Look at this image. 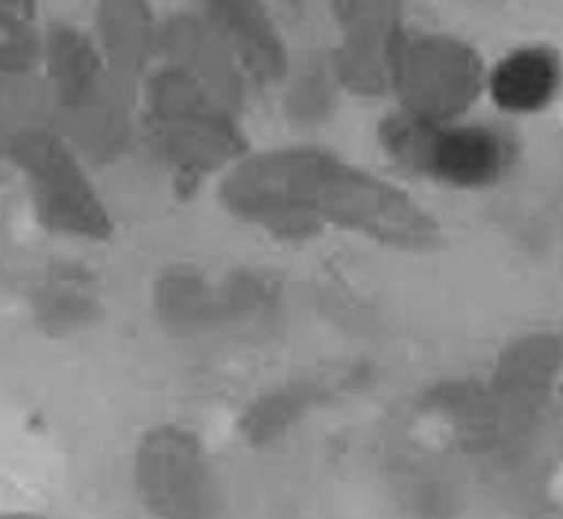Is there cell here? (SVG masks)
Masks as SVG:
<instances>
[{
	"label": "cell",
	"instance_id": "6da1fadb",
	"mask_svg": "<svg viewBox=\"0 0 563 519\" xmlns=\"http://www.w3.org/2000/svg\"><path fill=\"white\" fill-rule=\"evenodd\" d=\"M218 202L277 242L339 229L396 251L442 246V227L405 189L310 145L249 152L218 178Z\"/></svg>",
	"mask_w": 563,
	"mask_h": 519
},
{
	"label": "cell",
	"instance_id": "7a4b0ae2",
	"mask_svg": "<svg viewBox=\"0 0 563 519\" xmlns=\"http://www.w3.org/2000/svg\"><path fill=\"white\" fill-rule=\"evenodd\" d=\"M40 73L55 125L84 163L119 161L134 136L139 95L112 75L92 33L64 20L48 24Z\"/></svg>",
	"mask_w": 563,
	"mask_h": 519
},
{
	"label": "cell",
	"instance_id": "3957f363",
	"mask_svg": "<svg viewBox=\"0 0 563 519\" xmlns=\"http://www.w3.org/2000/svg\"><path fill=\"white\" fill-rule=\"evenodd\" d=\"M139 99L152 147L185 196L251 152L240 112L176 68L156 66Z\"/></svg>",
	"mask_w": 563,
	"mask_h": 519
},
{
	"label": "cell",
	"instance_id": "277c9868",
	"mask_svg": "<svg viewBox=\"0 0 563 519\" xmlns=\"http://www.w3.org/2000/svg\"><path fill=\"white\" fill-rule=\"evenodd\" d=\"M0 154L20 172L42 229L84 242H101L112 235L110 209L90 180L84 158L59 134L55 121L2 134Z\"/></svg>",
	"mask_w": 563,
	"mask_h": 519
},
{
	"label": "cell",
	"instance_id": "5b68a950",
	"mask_svg": "<svg viewBox=\"0 0 563 519\" xmlns=\"http://www.w3.org/2000/svg\"><path fill=\"white\" fill-rule=\"evenodd\" d=\"M376 136L400 169L455 189L490 187L512 161V143L495 125L438 123L400 108L378 121Z\"/></svg>",
	"mask_w": 563,
	"mask_h": 519
},
{
	"label": "cell",
	"instance_id": "8992f818",
	"mask_svg": "<svg viewBox=\"0 0 563 519\" xmlns=\"http://www.w3.org/2000/svg\"><path fill=\"white\" fill-rule=\"evenodd\" d=\"M479 53L462 37L405 29L394 64L398 108L438 123L460 121L486 90Z\"/></svg>",
	"mask_w": 563,
	"mask_h": 519
},
{
	"label": "cell",
	"instance_id": "52a82bcc",
	"mask_svg": "<svg viewBox=\"0 0 563 519\" xmlns=\"http://www.w3.org/2000/svg\"><path fill=\"white\" fill-rule=\"evenodd\" d=\"M563 339L530 332L510 339L484 380L501 418L508 444L521 442L539 422L552 394L563 385Z\"/></svg>",
	"mask_w": 563,
	"mask_h": 519
},
{
	"label": "cell",
	"instance_id": "ba28073f",
	"mask_svg": "<svg viewBox=\"0 0 563 519\" xmlns=\"http://www.w3.org/2000/svg\"><path fill=\"white\" fill-rule=\"evenodd\" d=\"M339 42L328 53L341 90L383 97L394 86V64L405 15L398 2H332Z\"/></svg>",
	"mask_w": 563,
	"mask_h": 519
},
{
	"label": "cell",
	"instance_id": "9c48e42d",
	"mask_svg": "<svg viewBox=\"0 0 563 519\" xmlns=\"http://www.w3.org/2000/svg\"><path fill=\"white\" fill-rule=\"evenodd\" d=\"M158 57L165 66L185 73L229 108L242 112L251 86L200 9L172 11L161 20Z\"/></svg>",
	"mask_w": 563,
	"mask_h": 519
},
{
	"label": "cell",
	"instance_id": "30bf717a",
	"mask_svg": "<svg viewBox=\"0 0 563 519\" xmlns=\"http://www.w3.org/2000/svg\"><path fill=\"white\" fill-rule=\"evenodd\" d=\"M249 86H282L292 68L288 44L271 11L251 0H211L200 7Z\"/></svg>",
	"mask_w": 563,
	"mask_h": 519
},
{
	"label": "cell",
	"instance_id": "8fae6325",
	"mask_svg": "<svg viewBox=\"0 0 563 519\" xmlns=\"http://www.w3.org/2000/svg\"><path fill=\"white\" fill-rule=\"evenodd\" d=\"M161 20L147 2H99L92 18V37L112 75L141 95L145 77L156 68Z\"/></svg>",
	"mask_w": 563,
	"mask_h": 519
},
{
	"label": "cell",
	"instance_id": "7c38bea8",
	"mask_svg": "<svg viewBox=\"0 0 563 519\" xmlns=\"http://www.w3.org/2000/svg\"><path fill=\"white\" fill-rule=\"evenodd\" d=\"M150 308L174 334H205L224 328L220 279L189 264L165 266L152 281Z\"/></svg>",
	"mask_w": 563,
	"mask_h": 519
},
{
	"label": "cell",
	"instance_id": "4fadbf2b",
	"mask_svg": "<svg viewBox=\"0 0 563 519\" xmlns=\"http://www.w3.org/2000/svg\"><path fill=\"white\" fill-rule=\"evenodd\" d=\"M563 84V64L545 44L521 46L504 55L486 79L493 103L508 114H534L552 103Z\"/></svg>",
	"mask_w": 563,
	"mask_h": 519
},
{
	"label": "cell",
	"instance_id": "5bb4252c",
	"mask_svg": "<svg viewBox=\"0 0 563 519\" xmlns=\"http://www.w3.org/2000/svg\"><path fill=\"white\" fill-rule=\"evenodd\" d=\"M33 321L51 334L79 332L101 319L103 299L97 279L77 264H57L42 273L29 295Z\"/></svg>",
	"mask_w": 563,
	"mask_h": 519
},
{
	"label": "cell",
	"instance_id": "9a60e30c",
	"mask_svg": "<svg viewBox=\"0 0 563 519\" xmlns=\"http://www.w3.org/2000/svg\"><path fill=\"white\" fill-rule=\"evenodd\" d=\"M424 407L442 420L451 438L471 453H493L510 446L484 380L438 383L427 394Z\"/></svg>",
	"mask_w": 563,
	"mask_h": 519
},
{
	"label": "cell",
	"instance_id": "2e32d148",
	"mask_svg": "<svg viewBox=\"0 0 563 519\" xmlns=\"http://www.w3.org/2000/svg\"><path fill=\"white\" fill-rule=\"evenodd\" d=\"M220 279L224 328H253L277 321L284 308L282 281L264 268L240 266Z\"/></svg>",
	"mask_w": 563,
	"mask_h": 519
},
{
	"label": "cell",
	"instance_id": "e0dca14e",
	"mask_svg": "<svg viewBox=\"0 0 563 519\" xmlns=\"http://www.w3.org/2000/svg\"><path fill=\"white\" fill-rule=\"evenodd\" d=\"M284 86V112L290 121L299 125H314L323 121L332 108L336 92L341 90L328 55H310L299 64L292 62V68Z\"/></svg>",
	"mask_w": 563,
	"mask_h": 519
},
{
	"label": "cell",
	"instance_id": "ac0fdd59",
	"mask_svg": "<svg viewBox=\"0 0 563 519\" xmlns=\"http://www.w3.org/2000/svg\"><path fill=\"white\" fill-rule=\"evenodd\" d=\"M44 29L29 7L0 2V79L40 73Z\"/></svg>",
	"mask_w": 563,
	"mask_h": 519
},
{
	"label": "cell",
	"instance_id": "d6986e66",
	"mask_svg": "<svg viewBox=\"0 0 563 519\" xmlns=\"http://www.w3.org/2000/svg\"><path fill=\"white\" fill-rule=\"evenodd\" d=\"M561 391H563V385H561Z\"/></svg>",
	"mask_w": 563,
	"mask_h": 519
}]
</instances>
